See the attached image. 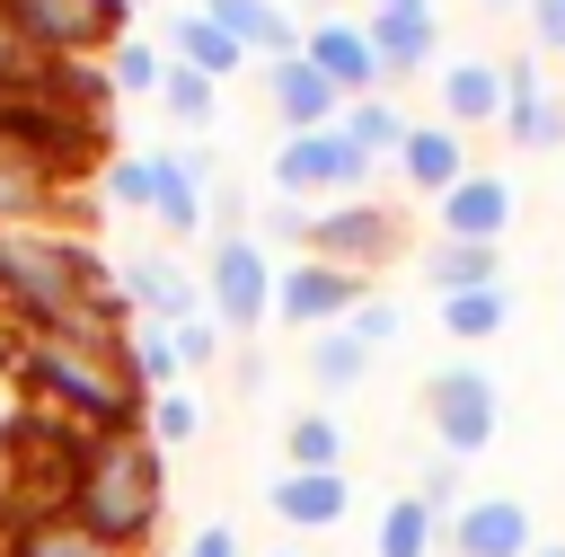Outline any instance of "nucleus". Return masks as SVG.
Listing matches in <instances>:
<instances>
[{"mask_svg": "<svg viewBox=\"0 0 565 557\" xmlns=\"http://www.w3.org/2000/svg\"><path fill=\"white\" fill-rule=\"evenodd\" d=\"M0 371L18 380V398H26V407H53V416H71V424H79V433H97V442L141 433V416H150V389L124 371V354H88V345L18 336V327H9Z\"/></svg>", "mask_w": 565, "mask_h": 557, "instance_id": "obj_1", "label": "nucleus"}, {"mask_svg": "<svg viewBox=\"0 0 565 557\" xmlns=\"http://www.w3.org/2000/svg\"><path fill=\"white\" fill-rule=\"evenodd\" d=\"M159 477H168V451H159L150 433H115V442H97V460L79 469L71 522H79L88 539H106L115 557H132V548H150V530H159Z\"/></svg>", "mask_w": 565, "mask_h": 557, "instance_id": "obj_2", "label": "nucleus"}, {"mask_svg": "<svg viewBox=\"0 0 565 557\" xmlns=\"http://www.w3.org/2000/svg\"><path fill=\"white\" fill-rule=\"evenodd\" d=\"M371 177H380V159H362L344 133H282L274 168H265V195H282V203H353V195H371Z\"/></svg>", "mask_w": 565, "mask_h": 557, "instance_id": "obj_3", "label": "nucleus"}, {"mask_svg": "<svg viewBox=\"0 0 565 557\" xmlns=\"http://www.w3.org/2000/svg\"><path fill=\"white\" fill-rule=\"evenodd\" d=\"M203 309L221 318V336H256L274 318V256H265L256 230L212 239V256H203Z\"/></svg>", "mask_w": 565, "mask_h": 557, "instance_id": "obj_4", "label": "nucleus"}, {"mask_svg": "<svg viewBox=\"0 0 565 557\" xmlns=\"http://www.w3.org/2000/svg\"><path fill=\"white\" fill-rule=\"evenodd\" d=\"M424 424H433V442H441L450 460L494 451V433H503V389H494V371H477V362L433 371V380H424Z\"/></svg>", "mask_w": 565, "mask_h": 557, "instance_id": "obj_5", "label": "nucleus"}, {"mask_svg": "<svg viewBox=\"0 0 565 557\" xmlns=\"http://www.w3.org/2000/svg\"><path fill=\"white\" fill-rule=\"evenodd\" d=\"M0 18L18 27L26 53L62 62V53H106L132 9H124V0H0Z\"/></svg>", "mask_w": 565, "mask_h": 557, "instance_id": "obj_6", "label": "nucleus"}, {"mask_svg": "<svg viewBox=\"0 0 565 557\" xmlns=\"http://www.w3.org/2000/svg\"><path fill=\"white\" fill-rule=\"evenodd\" d=\"M300 256H327V265H344V274H380L388 256H397V212L380 203V195H353V203H318L309 212V239H300Z\"/></svg>", "mask_w": 565, "mask_h": 557, "instance_id": "obj_7", "label": "nucleus"}, {"mask_svg": "<svg viewBox=\"0 0 565 557\" xmlns=\"http://www.w3.org/2000/svg\"><path fill=\"white\" fill-rule=\"evenodd\" d=\"M371 283L362 274H344V265H327V256H291V265H274V318L282 327H344L353 318V301H362Z\"/></svg>", "mask_w": 565, "mask_h": 557, "instance_id": "obj_8", "label": "nucleus"}, {"mask_svg": "<svg viewBox=\"0 0 565 557\" xmlns=\"http://www.w3.org/2000/svg\"><path fill=\"white\" fill-rule=\"evenodd\" d=\"M530 548H539V530H530L521 495H468L441 522V557H530Z\"/></svg>", "mask_w": 565, "mask_h": 557, "instance_id": "obj_9", "label": "nucleus"}, {"mask_svg": "<svg viewBox=\"0 0 565 557\" xmlns=\"http://www.w3.org/2000/svg\"><path fill=\"white\" fill-rule=\"evenodd\" d=\"M300 53H309L344 97H380V88H388V71H380V53H371V27H362V18H344V9L309 18V27H300Z\"/></svg>", "mask_w": 565, "mask_h": 557, "instance_id": "obj_10", "label": "nucleus"}, {"mask_svg": "<svg viewBox=\"0 0 565 557\" xmlns=\"http://www.w3.org/2000/svg\"><path fill=\"white\" fill-rule=\"evenodd\" d=\"M512 212H521L512 177H494V168H468V177H459V186L433 203V239H477V248H503Z\"/></svg>", "mask_w": 565, "mask_h": 557, "instance_id": "obj_11", "label": "nucleus"}, {"mask_svg": "<svg viewBox=\"0 0 565 557\" xmlns=\"http://www.w3.org/2000/svg\"><path fill=\"white\" fill-rule=\"evenodd\" d=\"M503 141L512 150H565V97L539 80V53L503 62Z\"/></svg>", "mask_w": 565, "mask_h": 557, "instance_id": "obj_12", "label": "nucleus"}, {"mask_svg": "<svg viewBox=\"0 0 565 557\" xmlns=\"http://www.w3.org/2000/svg\"><path fill=\"white\" fill-rule=\"evenodd\" d=\"M265 97H274V124H282V133H335V115H344V88H335L309 53L265 62Z\"/></svg>", "mask_w": 565, "mask_h": 557, "instance_id": "obj_13", "label": "nucleus"}, {"mask_svg": "<svg viewBox=\"0 0 565 557\" xmlns=\"http://www.w3.org/2000/svg\"><path fill=\"white\" fill-rule=\"evenodd\" d=\"M388 168H397V177H406V195H424V203H441V195H450V186H459V177H468V133H450V124H441V115H433V124H424V115H415V124H406V141H397V159H388Z\"/></svg>", "mask_w": 565, "mask_h": 557, "instance_id": "obj_14", "label": "nucleus"}, {"mask_svg": "<svg viewBox=\"0 0 565 557\" xmlns=\"http://www.w3.org/2000/svg\"><path fill=\"white\" fill-rule=\"evenodd\" d=\"M265 504H274L282 530H335V522L353 513V477H344V469H274Z\"/></svg>", "mask_w": 565, "mask_h": 557, "instance_id": "obj_15", "label": "nucleus"}, {"mask_svg": "<svg viewBox=\"0 0 565 557\" xmlns=\"http://www.w3.org/2000/svg\"><path fill=\"white\" fill-rule=\"evenodd\" d=\"M362 27H371V53H380V71H388V80H415V71L441 53V18H433V0L380 9V18H362Z\"/></svg>", "mask_w": 565, "mask_h": 557, "instance_id": "obj_16", "label": "nucleus"}, {"mask_svg": "<svg viewBox=\"0 0 565 557\" xmlns=\"http://www.w3.org/2000/svg\"><path fill=\"white\" fill-rule=\"evenodd\" d=\"M441 124L450 133H477V124H503V62H441V88H433Z\"/></svg>", "mask_w": 565, "mask_h": 557, "instance_id": "obj_17", "label": "nucleus"}, {"mask_svg": "<svg viewBox=\"0 0 565 557\" xmlns=\"http://www.w3.org/2000/svg\"><path fill=\"white\" fill-rule=\"evenodd\" d=\"M124 301H132L141 318L177 327V318H194V309H203V283H194L177 256H132V265H124Z\"/></svg>", "mask_w": 565, "mask_h": 557, "instance_id": "obj_18", "label": "nucleus"}, {"mask_svg": "<svg viewBox=\"0 0 565 557\" xmlns=\"http://www.w3.org/2000/svg\"><path fill=\"white\" fill-rule=\"evenodd\" d=\"M203 18L230 27V35L247 44V62H282V53H300V18H291L282 0H203Z\"/></svg>", "mask_w": 565, "mask_h": 557, "instance_id": "obj_19", "label": "nucleus"}, {"mask_svg": "<svg viewBox=\"0 0 565 557\" xmlns=\"http://www.w3.org/2000/svg\"><path fill=\"white\" fill-rule=\"evenodd\" d=\"M168 62H185V71H203V80L230 88V80L247 71V44H238L230 27H212L203 9H177V18H168Z\"/></svg>", "mask_w": 565, "mask_h": 557, "instance_id": "obj_20", "label": "nucleus"}, {"mask_svg": "<svg viewBox=\"0 0 565 557\" xmlns=\"http://www.w3.org/2000/svg\"><path fill=\"white\" fill-rule=\"evenodd\" d=\"M477 283H503V248H477V239H433L424 248V292L433 301L477 292Z\"/></svg>", "mask_w": 565, "mask_h": 557, "instance_id": "obj_21", "label": "nucleus"}, {"mask_svg": "<svg viewBox=\"0 0 565 557\" xmlns=\"http://www.w3.org/2000/svg\"><path fill=\"white\" fill-rule=\"evenodd\" d=\"M406 124H415V115H406V106H397L388 88H380V97H344V115H335V133H344V141H353L362 159H380V168L397 159V141H406Z\"/></svg>", "mask_w": 565, "mask_h": 557, "instance_id": "obj_22", "label": "nucleus"}, {"mask_svg": "<svg viewBox=\"0 0 565 557\" xmlns=\"http://www.w3.org/2000/svg\"><path fill=\"white\" fill-rule=\"evenodd\" d=\"M44 88H53V106H71V115H88V124L115 115V80H106L97 53H62V62L44 71Z\"/></svg>", "mask_w": 565, "mask_h": 557, "instance_id": "obj_23", "label": "nucleus"}, {"mask_svg": "<svg viewBox=\"0 0 565 557\" xmlns=\"http://www.w3.org/2000/svg\"><path fill=\"white\" fill-rule=\"evenodd\" d=\"M371 557H441V513L415 504V495H388V513L371 530Z\"/></svg>", "mask_w": 565, "mask_h": 557, "instance_id": "obj_24", "label": "nucleus"}, {"mask_svg": "<svg viewBox=\"0 0 565 557\" xmlns=\"http://www.w3.org/2000/svg\"><path fill=\"white\" fill-rule=\"evenodd\" d=\"M441 327H450L459 345H494V336L512 327V283H477V292H450V301H441Z\"/></svg>", "mask_w": 565, "mask_h": 557, "instance_id": "obj_25", "label": "nucleus"}, {"mask_svg": "<svg viewBox=\"0 0 565 557\" xmlns=\"http://www.w3.org/2000/svg\"><path fill=\"white\" fill-rule=\"evenodd\" d=\"M344 460H353V442H344V424L327 407H300L282 424V469H344Z\"/></svg>", "mask_w": 565, "mask_h": 557, "instance_id": "obj_26", "label": "nucleus"}, {"mask_svg": "<svg viewBox=\"0 0 565 557\" xmlns=\"http://www.w3.org/2000/svg\"><path fill=\"white\" fill-rule=\"evenodd\" d=\"M124 371H132L150 398H159V389H177V380H185V362H177V336H168L159 318H132V327H124Z\"/></svg>", "mask_w": 565, "mask_h": 557, "instance_id": "obj_27", "label": "nucleus"}, {"mask_svg": "<svg viewBox=\"0 0 565 557\" xmlns=\"http://www.w3.org/2000/svg\"><path fill=\"white\" fill-rule=\"evenodd\" d=\"M362 371H371V345L353 336V327H318L309 336V380L335 398V389H362Z\"/></svg>", "mask_w": 565, "mask_h": 557, "instance_id": "obj_28", "label": "nucleus"}, {"mask_svg": "<svg viewBox=\"0 0 565 557\" xmlns=\"http://www.w3.org/2000/svg\"><path fill=\"white\" fill-rule=\"evenodd\" d=\"M106 80H115V97L132 88V97H159V80H168V44H150V35H115L106 44Z\"/></svg>", "mask_w": 565, "mask_h": 557, "instance_id": "obj_29", "label": "nucleus"}, {"mask_svg": "<svg viewBox=\"0 0 565 557\" xmlns=\"http://www.w3.org/2000/svg\"><path fill=\"white\" fill-rule=\"evenodd\" d=\"M159 106H168L185 133H212V124H221V80H203V71L168 62V80H159Z\"/></svg>", "mask_w": 565, "mask_h": 557, "instance_id": "obj_30", "label": "nucleus"}, {"mask_svg": "<svg viewBox=\"0 0 565 557\" xmlns=\"http://www.w3.org/2000/svg\"><path fill=\"white\" fill-rule=\"evenodd\" d=\"M141 433H150L159 451H185V442L203 433V398H194V389H159L150 416H141Z\"/></svg>", "mask_w": 565, "mask_h": 557, "instance_id": "obj_31", "label": "nucleus"}, {"mask_svg": "<svg viewBox=\"0 0 565 557\" xmlns=\"http://www.w3.org/2000/svg\"><path fill=\"white\" fill-rule=\"evenodd\" d=\"M406 495H415V504H433V513H441V522H450V513H459V504H468V460H450V451H441V460H424V469H415V486H406Z\"/></svg>", "mask_w": 565, "mask_h": 557, "instance_id": "obj_32", "label": "nucleus"}, {"mask_svg": "<svg viewBox=\"0 0 565 557\" xmlns=\"http://www.w3.org/2000/svg\"><path fill=\"white\" fill-rule=\"evenodd\" d=\"M168 336H177V362H185V371H212V362L230 354V336H221V318H212V309H194V318H177Z\"/></svg>", "mask_w": 565, "mask_h": 557, "instance_id": "obj_33", "label": "nucleus"}, {"mask_svg": "<svg viewBox=\"0 0 565 557\" xmlns=\"http://www.w3.org/2000/svg\"><path fill=\"white\" fill-rule=\"evenodd\" d=\"M344 327H353V336H362V345H371V354H380V345H397V336H406V318H397V301H380V292H362V301H353V318H344Z\"/></svg>", "mask_w": 565, "mask_h": 557, "instance_id": "obj_34", "label": "nucleus"}, {"mask_svg": "<svg viewBox=\"0 0 565 557\" xmlns=\"http://www.w3.org/2000/svg\"><path fill=\"white\" fill-rule=\"evenodd\" d=\"M521 18H530L539 53H565V0H521Z\"/></svg>", "mask_w": 565, "mask_h": 557, "instance_id": "obj_35", "label": "nucleus"}, {"mask_svg": "<svg viewBox=\"0 0 565 557\" xmlns=\"http://www.w3.org/2000/svg\"><path fill=\"white\" fill-rule=\"evenodd\" d=\"M309 212H318V203H282V195H265V230H274V239H291V248L309 239Z\"/></svg>", "mask_w": 565, "mask_h": 557, "instance_id": "obj_36", "label": "nucleus"}, {"mask_svg": "<svg viewBox=\"0 0 565 557\" xmlns=\"http://www.w3.org/2000/svg\"><path fill=\"white\" fill-rule=\"evenodd\" d=\"M185 557H247V548H238V530H230V522H203V530L185 539Z\"/></svg>", "mask_w": 565, "mask_h": 557, "instance_id": "obj_37", "label": "nucleus"}, {"mask_svg": "<svg viewBox=\"0 0 565 557\" xmlns=\"http://www.w3.org/2000/svg\"><path fill=\"white\" fill-rule=\"evenodd\" d=\"M230 371H238L247 389H265V354H256V345H238V354H230Z\"/></svg>", "mask_w": 565, "mask_h": 557, "instance_id": "obj_38", "label": "nucleus"}, {"mask_svg": "<svg viewBox=\"0 0 565 557\" xmlns=\"http://www.w3.org/2000/svg\"><path fill=\"white\" fill-rule=\"evenodd\" d=\"M380 9H406V0H353V18H380Z\"/></svg>", "mask_w": 565, "mask_h": 557, "instance_id": "obj_39", "label": "nucleus"}, {"mask_svg": "<svg viewBox=\"0 0 565 557\" xmlns=\"http://www.w3.org/2000/svg\"><path fill=\"white\" fill-rule=\"evenodd\" d=\"M530 557H565V539H539V548H530Z\"/></svg>", "mask_w": 565, "mask_h": 557, "instance_id": "obj_40", "label": "nucleus"}, {"mask_svg": "<svg viewBox=\"0 0 565 557\" xmlns=\"http://www.w3.org/2000/svg\"><path fill=\"white\" fill-rule=\"evenodd\" d=\"M486 9H521V0H486Z\"/></svg>", "mask_w": 565, "mask_h": 557, "instance_id": "obj_41", "label": "nucleus"}, {"mask_svg": "<svg viewBox=\"0 0 565 557\" xmlns=\"http://www.w3.org/2000/svg\"><path fill=\"white\" fill-rule=\"evenodd\" d=\"M124 9H150V0H124Z\"/></svg>", "mask_w": 565, "mask_h": 557, "instance_id": "obj_42", "label": "nucleus"}, {"mask_svg": "<svg viewBox=\"0 0 565 557\" xmlns=\"http://www.w3.org/2000/svg\"><path fill=\"white\" fill-rule=\"evenodd\" d=\"M274 557H300V548H274Z\"/></svg>", "mask_w": 565, "mask_h": 557, "instance_id": "obj_43", "label": "nucleus"}]
</instances>
